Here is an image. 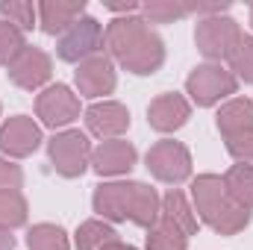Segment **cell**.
Returning a JSON list of instances; mask_svg holds the SVG:
<instances>
[{"instance_id":"277c9868","label":"cell","mask_w":253,"mask_h":250,"mask_svg":"<svg viewBox=\"0 0 253 250\" xmlns=\"http://www.w3.org/2000/svg\"><path fill=\"white\" fill-rule=\"evenodd\" d=\"M236 88H239V80L230 74V68H224L221 62L197 65L189 74V80H186V94L203 109L221 103L230 94H236Z\"/></svg>"},{"instance_id":"7c38bea8","label":"cell","mask_w":253,"mask_h":250,"mask_svg":"<svg viewBox=\"0 0 253 250\" xmlns=\"http://www.w3.org/2000/svg\"><path fill=\"white\" fill-rule=\"evenodd\" d=\"M9 74V80L18 85V88H24V91H36V88H42L47 80H50V74H53V59L42 50V47H27L15 65L6 71Z\"/></svg>"},{"instance_id":"484cf974","label":"cell","mask_w":253,"mask_h":250,"mask_svg":"<svg viewBox=\"0 0 253 250\" xmlns=\"http://www.w3.org/2000/svg\"><path fill=\"white\" fill-rule=\"evenodd\" d=\"M0 15H3V21L15 24L21 33H27L39 21V6L36 3H27V0H3L0 3Z\"/></svg>"},{"instance_id":"44dd1931","label":"cell","mask_w":253,"mask_h":250,"mask_svg":"<svg viewBox=\"0 0 253 250\" xmlns=\"http://www.w3.org/2000/svg\"><path fill=\"white\" fill-rule=\"evenodd\" d=\"M112 242H118V233L112 230L109 221H97V218L83 221L77 227V233H74L77 250H103L106 245H112Z\"/></svg>"},{"instance_id":"ac0fdd59","label":"cell","mask_w":253,"mask_h":250,"mask_svg":"<svg viewBox=\"0 0 253 250\" xmlns=\"http://www.w3.org/2000/svg\"><path fill=\"white\" fill-rule=\"evenodd\" d=\"M159 221L174 227L177 233H183L186 239H191L197 233V215H194V206L186 200V194L180 188H168L165 197H162V212H159Z\"/></svg>"},{"instance_id":"e0dca14e","label":"cell","mask_w":253,"mask_h":250,"mask_svg":"<svg viewBox=\"0 0 253 250\" xmlns=\"http://www.w3.org/2000/svg\"><path fill=\"white\" fill-rule=\"evenodd\" d=\"M159 212H162V197L156 194V188H150L147 183L132 180L129 206H126V221H132L135 227L150 230V227L159 221Z\"/></svg>"},{"instance_id":"4dcf8cb0","label":"cell","mask_w":253,"mask_h":250,"mask_svg":"<svg viewBox=\"0 0 253 250\" xmlns=\"http://www.w3.org/2000/svg\"><path fill=\"white\" fill-rule=\"evenodd\" d=\"M21 186H24V171H21L15 162L0 159V194H6V191H21Z\"/></svg>"},{"instance_id":"f546056e","label":"cell","mask_w":253,"mask_h":250,"mask_svg":"<svg viewBox=\"0 0 253 250\" xmlns=\"http://www.w3.org/2000/svg\"><path fill=\"white\" fill-rule=\"evenodd\" d=\"M224 141H227V153H230L233 159L248 162V165L253 162V126L236 132V135H227Z\"/></svg>"},{"instance_id":"d6a6232c","label":"cell","mask_w":253,"mask_h":250,"mask_svg":"<svg viewBox=\"0 0 253 250\" xmlns=\"http://www.w3.org/2000/svg\"><path fill=\"white\" fill-rule=\"evenodd\" d=\"M103 250H135L132 245H124V242H112V245H106Z\"/></svg>"},{"instance_id":"83f0119b","label":"cell","mask_w":253,"mask_h":250,"mask_svg":"<svg viewBox=\"0 0 253 250\" xmlns=\"http://www.w3.org/2000/svg\"><path fill=\"white\" fill-rule=\"evenodd\" d=\"M147 250H189V239L183 233H177L174 227L156 221L147 230Z\"/></svg>"},{"instance_id":"f1b7e54d","label":"cell","mask_w":253,"mask_h":250,"mask_svg":"<svg viewBox=\"0 0 253 250\" xmlns=\"http://www.w3.org/2000/svg\"><path fill=\"white\" fill-rule=\"evenodd\" d=\"M183 15H191V6H180V3H168V0H153L141 6V18L147 24H174Z\"/></svg>"},{"instance_id":"8992f818","label":"cell","mask_w":253,"mask_h":250,"mask_svg":"<svg viewBox=\"0 0 253 250\" xmlns=\"http://www.w3.org/2000/svg\"><path fill=\"white\" fill-rule=\"evenodd\" d=\"M144 165L147 171L159 180V183H168V186H180L191 177V153L183 141H174V138H162L156 141L147 156H144Z\"/></svg>"},{"instance_id":"5bb4252c","label":"cell","mask_w":253,"mask_h":250,"mask_svg":"<svg viewBox=\"0 0 253 250\" xmlns=\"http://www.w3.org/2000/svg\"><path fill=\"white\" fill-rule=\"evenodd\" d=\"M189 118H191V103L177 91H165L147 106V124L156 132H177L180 126H186Z\"/></svg>"},{"instance_id":"5b68a950","label":"cell","mask_w":253,"mask_h":250,"mask_svg":"<svg viewBox=\"0 0 253 250\" xmlns=\"http://www.w3.org/2000/svg\"><path fill=\"white\" fill-rule=\"evenodd\" d=\"M239 39H242V27L233 18H227V15L200 18L197 21V30H194V44H197V50L209 62L230 59V53L236 50Z\"/></svg>"},{"instance_id":"2e32d148","label":"cell","mask_w":253,"mask_h":250,"mask_svg":"<svg viewBox=\"0 0 253 250\" xmlns=\"http://www.w3.org/2000/svg\"><path fill=\"white\" fill-rule=\"evenodd\" d=\"M129 183H100L91 194V206L94 212L103 218V221H112V224H121L126 221V206H129Z\"/></svg>"},{"instance_id":"ba28073f","label":"cell","mask_w":253,"mask_h":250,"mask_svg":"<svg viewBox=\"0 0 253 250\" xmlns=\"http://www.w3.org/2000/svg\"><path fill=\"white\" fill-rule=\"evenodd\" d=\"M36 115L42 118V124L50 126V129L68 126L80 118V97H77L65 83L47 85V88L36 97Z\"/></svg>"},{"instance_id":"6da1fadb","label":"cell","mask_w":253,"mask_h":250,"mask_svg":"<svg viewBox=\"0 0 253 250\" xmlns=\"http://www.w3.org/2000/svg\"><path fill=\"white\" fill-rule=\"evenodd\" d=\"M191 203H194V215L212 227L218 236H236L251 224V209L239 206L218 174H200L191 183Z\"/></svg>"},{"instance_id":"d4e9b609","label":"cell","mask_w":253,"mask_h":250,"mask_svg":"<svg viewBox=\"0 0 253 250\" xmlns=\"http://www.w3.org/2000/svg\"><path fill=\"white\" fill-rule=\"evenodd\" d=\"M27 47H30V44H27V36H24L15 24H9V21L0 18V65H3V68H12L15 59H18Z\"/></svg>"},{"instance_id":"7402d4cb","label":"cell","mask_w":253,"mask_h":250,"mask_svg":"<svg viewBox=\"0 0 253 250\" xmlns=\"http://www.w3.org/2000/svg\"><path fill=\"white\" fill-rule=\"evenodd\" d=\"M221 180H224L227 194H230L239 206L253 209V165H248V162H239V165H233V168H230Z\"/></svg>"},{"instance_id":"1f68e13d","label":"cell","mask_w":253,"mask_h":250,"mask_svg":"<svg viewBox=\"0 0 253 250\" xmlns=\"http://www.w3.org/2000/svg\"><path fill=\"white\" fill-rule=\"evenodd\" d=\"M0 250H15V236L9 230H0Z\"/></svg>"},{"instance_id":"cb8c5ba5","label":"cell","mask_w":253,"mask_h":250,"mask_svg":"<svg viewBox=\"0 0 253 250\" xmlns=\"http://www.w3.org/2000/svg\"><path fill=\"white\" fill-rule=\"evenodd\" d=\"M27 215H30V206L24 200L21 191H6L0 194V230H18L27 224Z\"/></svg>"},{"instance_id":"9c48e42d","label":"cell","mask_w":253,"mask_h":250,"mask_svg":"<svg viewBox=\"0 0 253 250\" xmlns=\"http://www.w3.org/2000/svg\"><path fill=\"white\" fill-rule=\"evenodd\" d=\"M42 126L30 115H12L0 124V150L12 159H24L39 150L42 144Z\"/></svg>"},{"instance_id":"836d02e7","label":"cell","mask_w":253,"mask_h":250,"mask_svg":"<svg viewBox=\"0 0 253 250\" xmlns=\"http://www.w3.org/2000/svg\"><path fill=\"white\" fill-rule=\"evenodd\" d=\"M251 24H253V6H251Z\"/></svg>"},{"instance_id":"ffe728a7","label":"cell","mask_w":253,"mask_h":250,"mask_svg":"<svg viewBox=\"0 0 253 250\" xmlns=\"http://www.w3.org/2000/svg\"><path fill=\"white\" fill-rule=\"evenodd\" d=\"M162 62H165V42L153 33L121 68L129 71V74H135V77H147V74H156L162 68Z\"/></svg>"},{"instance_id":"7a4b0ae2","label":"cell","mask_w":253,"mask_h":250,"mask_svg":"<svg viewBox=\"0 0 253 250\" xmlns=\"http://www.w3.org/2000/svg\"><path fill=\"white\" fill-rule=\"evenodd\" d=\"M47 156L59 177L77 180L91 165V141L80 129H62L47 141Z\"/></svg>"},{"instance_id":"d6986e66","label":"cell","mask_w":253,"mask_h":250,"mask_svg":"<svg viewBox=\"0 0 253 250\" xmlns=\"http://www.w3.org/2000/svg\"><path fill=\"white\" fill-rule=\"evenodd\" d=\"M215 124H218V129H221L224 138H227V135H236V132H242V129H248V126H253V100H248V97H233V100H227V103L218 109Z\"/></svg>"},{"instance_id":"4fadbf2b","label":"cell","mask_w":253,"mask_h":250,"mask_svg":"<svg viewBox=\"0 0 253 250\" xmlns=\"http://www.w3.org/2000/svg\"><path fill=\"white\" fill-rule=\"evenodd\" d=\"M138 153L135 147L124 141V138H109V141H100L94 150H91V168L100 174V177H121L129 174L132 165H135Z\"/></svg>"},{"instance_id":"8fae6325","label":"cell","mask_w":253,"mask_h":250,"mask_svg":"<svg viewBox=\"0 0 253 250\" xmlns=\"http://www.w3.org/2000/svg\"><path fill=\"white\" fill-rule=\"evenodd\" d=\"M85 126L100 141L121 138L129 129V109L124 103H118V100H100V103L85 109Z\"/></svg>"},{"instance_id":"30bf717a","label":"cell","mask_w":253,"mask_h":250,"mask_svg":"<svg viewBox=\"0 0 253 250\" xmlns=\"http://www.w3.org/2000/svg\"><path fill=\"white\" fill-rule=\"evenodd\" d=\"M74 83H77V91L83 97H103V94H112L115 91V65L106 53L100 56H91L83 65H77L74 71Z\"/></svg>"},{"instance_id":"9a60e30c","label":"cell","mask_w":253,"mask_h":250,"mask_svg":"<svg viewBox=\"0 0 253 250\" xmlns=\"http://www.w3.org/2000/svg\"><path fill=\"white\" fill-rule=\"evenodd\" d=\"M85 15V3L83 0H47V3H39V24L47 36H62L68 33L80 18Z\"/></svg>"},{"instance_id":"4316f807","label":"cell","mask_w":253,"mask_h":250,"mask_svg":"<svg viewBox=\"0 0 253 250\" xmlns=\"http://www.w3.org/2000/svg\"><path fill=\"white\" fill-rule=\"evenodd\" d=\"M227 62H230V74L236 80L253 85V36L242 33V39H239V44H236V50L230 53Z\"/></svg>"},{"instance_id":"3957f363","label":"cell","mask_w":253,"mask_h":250,"mask_svg":"<svg viewBox=\"0 0 253 250\" xmlns=\"http://www.w3.org/2000/svg\"><path fill=\"white\" fill-rule=\"evenodd\" d=\"M103 47H106V30H103V24L97 18H91V15H83L68 33L59 36L56 56L62 62L83 65L85 59H91V56H100Z\"/></svg>"},{"instance_id":"603a6c76","label":"cell","mask_w":253,"mask_h":250,"mask_svg":"<svg viewBox=\"0 0 253 250\" xmlns=\"http://www.w3.org/2000/svg\"><path fill=\"white\" fill-rule=\"evenodd\" d=\"M27 248L30 250H71L68 233L59 224H36L27 230Z\"/></svg>"},{"instance_id":"52a82bcc","label":"cell","mask_w":253,"mask_h":250,"mask_svg":"<svg viewBox=\"0 0 253 250\" xmlns=\"http://www.w3.org/2000/svg\"><path fill=\"white\" fill-rule=\"evenodd\" d=\"M150 36H153V30L138 15H121V18L109 21V27H106V50H109V59L124 65Z\"/></svg>"}]
</instances>
